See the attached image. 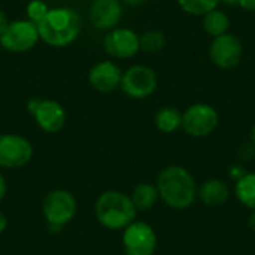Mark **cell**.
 <instances>
[{
	"instance_id": "6da1fadb",
	"label": "cell",
	"mask_w": 255,
	"mask_h": 255,
	"mask_svg": "<svg viewBox=\"0 0 255 255\" xmlns=\"http://www.w3.org/2000/svg\"><path fill=\"white\" fill-rule=\"evenodd\" d=\"M155 187L160 199L172 209H188L197 199L196 181L182 166L164 167L157 176Z\"/></svg>"
},
{
	"instance_id": "7a4b0ae2",
	"label": "cell",
	"mask_w": 255,
	"mask_h": 255,
	"mask_svg": "<svg viewBox=\"0 0 255 255\" xmlns=\"http://www.w3.org/2000/svg\"><path fill=\"white\" fill-rule=\"evenodd\" d=\"M81 16L70 7L49 9L46 16L37 24L39 39L54 48L67 46L81 33Z\"/></svg>"
},
{
	"instance_id": "3957f363",
	"label": "cell",
	"mask_w": 255,
	"mask_h": 255,
	"mask_svg": "<svg viewBox=\"0 0 255 255\" xmlns=\"http://www.w3.org/2000/svg\"><path fill=\"white\" fill-rule=\"evenodd\" d=\"M94 214L100 226L109 230H124L136 220L137 209L130 196L109 190L102 193L94 205Z\"/></svg>"
},
{
	"instance_id": "277c9868",
	"label": "cell",
	"mask_w": 255,
	"mask_h": 255,
	"mask_svg": "<svg viewBox=\"0 0 255 255\" xmlns=\"http://www.w3.org/2000/svg\"><path fill=\"white\" fill-rule=\"evenodd\" d=\"M76 211V199L67 190H52L43 197L42 214L51 229L61 230L75 218Z\"/></svg>"
},
{
	"instance_id": "5b68a950",
	"label": "cell",
	"mask_w": 255,
	"mask_h": 255,
	"mask_svg": "<svg viewBox=\"0 0 255 255\" xmlns=\"http://www.w3.org/2000/svg\"><path fill=\"white\" fill-rule=\"evenodd\" d=\"M39 40L37 25L28 19L9 21L6 28L0 34V45L3 49L21 54L33 49Z\"/></svg>"
},
{
	"instance_id": "8992f818",
	"label": "cell",
	"mask_w": 255,
	"mask_h": 255,
	"mask_svg": "<svg viewBox=\"0 0 255 255\" xmlns=\"http://www.w3.org/2000/svg\"><path fill=\"white\" fill-rule=\"evenodd\" d=\"M120 88L131 99H146L157 90V75L148 66H131L123 72Z\"/></svg>"
},
{
	"instance_id": "52a82bcc",
	"label": "cell",
	"mask_w": 255,
	"mask_h": 255,
	"mask_svg": "<svg viewBox=\"0 0 255 255\" xmlns=\"http://www.w3.org/2000/svg\"><path fill=\"white\" fill-rule=\"evenodd\" d=\"M220 123L215 108L206 103H194L182 114L184 131L193 137H205L211 134Z\"/></svg>"
},
{
	"instance_id": "ba28073f",
	"label": "cell",
	"mask_w": 255,
	"mask_h": 255,
	"mask_svg": "<svg viewBox=\"0 0 255 255\" xmlns=\"http://www.w3.org/2000/svg\"><path fill=\"white\" fill-rule=\"evenodd\" d=\"M28 114L34 118L36 124L45 133H57L64 127L66 111L55 100H43L33 97L27 103Z\"/></svg>"
},
{
	"instance_id": "9c48e42d",
	"label": "cell",
	"mask_w": 255,
	"mask_h": 255,
	"mask_svg": "<svg viewBox=\"0 0 255 255\" xmlns=\"http://www.w3.org/2000/svg\"><path fill=\"white\" fill-rule=\"evenodd\" d=\"M33 157V145L19 134H0V167L19 169L30 163Z\"/></svg>"
},
{
	"instance_id": "30bf717a",
	"label": "cell",
	"mask_w": 255,
	"mask_h": 255,
	"mask_svg": "<svg viewBox=\"0 0 255 255\" xmlns=\"http://www.w3.org/2000/svg\"><path fill=\"white\" fill-rule=\"evenodd\" d=\"M123 247L127 255H152L157 248V235L149 224L133 221L124 229Z\"/></svg>"
},
{
	"instance_id": "8fae6325",
	"label": "cell",
	"mask_w": 255,
	"mask_h": 255,
	"mask_svg": "<svg viewBox=\"0 0 255 255\" xmlns=\"http://www.w3.org/2000/svg\"><path fill=\"white\" fill-rule=\"evenodd\" d=\"M244 55V46L241 40L232 34L224 33L221 36L214 37L209 46V58L211 61L223 70H229L236 67Z\"/></svg>"
},
{
	"instance_id": "7c38bea8",
	"label": "cell",
	"mask_w": 255,
	"mask_h": 255,
	"mask_svg": "<svg viewBox=\"0 0 255 255\" xmlns=\"http://www.w3.org/2000/svg\"><path fill=\"white\" fill-rule=\"evenodd\" d=\"M105 52L114 58H131L140 51L139 34L131 28L115 27L103 39Z\"/></svg>"
},
{
	"instance_id": "4fadbf2b",
	"label": "cell",
	"mask_w": 255,
	"mask_h": 255,
	"mask_svg": "<svg viewBox=\"0 0 255 255\" xmlns=\"http://www.w3.org/2000/svg\"><path fill=\"white\" fill-rule=\"evenodd\" d=\"M90 22L99 30H112L123 18L120 0H94L90 6Z\"/></svg>"
},
{
	"instance_id": "5bb4252c",
	"label": "cell",
	"mask_w": 255,
	"mask_h": 255,
	"mask_svg": "<svg viewBox=\"0 0 255 255\" xmlns=\"http://www.w3.org/2000/svg\"><path fill=\"white\" fill-rule=\"evenodd\" d=\"M123 72L121 69L109 60L96 63L88 72L90 85L100 93H112L120 88Z\"/></svg>"
},
{
	"instance_id": "9a60e30c",
	"label": "cell",
	"mask_w": 255,
	"mask_h": 255,
	"mask_svg": "<svg viewBox=\"0 0 255 255\" xmlns=\"http://www.w3.org/2000/svg\"><path fill=\"white\" fill-rule=\"evenodd\" d=\"M197 196L208 206H221L229 200L230 188L221 179H208L197 190Z\"/></svg>"
},
{
	"instance_id": "2e32d148",
	"label": "cell",
	"mask_w": 255,
	"mask_h": 255,
	"mask_svg": "<svg viewBox=\"0 0 255 255\" xmlns=\"http://www.w3.org/2000/svg\"><path fill=\"white\" fill-rule=\"evenodd\" d=\"M130 199L137 211H149L158 202L160 194L154 184L140 182L133 188Z\"/></svg>"
},
{
	"instance_id": "e0dca14e",
	"label": "cell",
	"mask_w": 255,
	"mask_h": 255,
	"mask_svg": "<svg viewBox=\"0 0 255 255\" xmlns=\"http://www.w3.org/2000/svg\"><path fill=\"white\" fill-rule=\"evenodd\" d=\"M229 27H230L229 15L218 7H215L211 12L203 15V30L211 37H217V36L227 33Z\"/></svg>"
},
{
	"instance_id": "ac0fdd59",
	"label": "cell",
	"mask_w": 255,
	"mask_h": 255,
	"mask_svg": "<svg viewBox=\"0 0 255 255\" xmlns=\"http://www.w3.org/2000/svg\"><path fill=\"white\" fill-rule=\"evenodd\" d=\"M154 121L161 133H173L182 127V114L173 106H164L155 114Z\"/></svg>"
},
{
	"instance_id": "d6986e66",
	"label": "cell",
	"mask_w": 255,
	"mask_h": 255,
	"mask_svg": "<svg viewBox=\"0 0 255 255\" xmlns=\"http://www.w3.org/2000/svg\"><path fill=\"white\" fill-rule=\"evenodd\" d=\"M235 194L244 206L255 211V173L247 172L239 181H236Z\"/></svg>"
},
{
	"instance_id": "ffe728a7",
	"label": "cell",
	"mask_w": 255,
	"mask_h": 255,
	"mask_svg": "<svg viewBox=\"0 0 255 255\" xmlns=\"http://www.w3.org/2000/svg\"><path fill=\"white\" fill-rule=\"evenodd\" d=\"M139 42H140V49L149 54H155L160 52L164 45H166V36L163 31L160 30H148L143 34L139 36Z\"/></svg>"
},
{
	"instance_id": "44dd1931",
	"label": "cell",
	"mask_w": 255,
	"mask_h": 255,
	"mask_svg": "<svg viewBox=\"0 0 255 255\" xmlns=\"http://www.w3.org/2000/svg\"><path fill=\"white\" fill-rule=\"evenodd\" d=\"M178 3L184 12L196 16H203L205 13L218 7L220 0H178Z\"/></svg>"
},
{
	"instance_id": "7402d4cb",
	"label": "cell",
	"mask_w": 255,
	"mask_h": 255,
	"mask_svg": "<svg viewBox=\"0 0 255 255\" xmlns=\"http://www.w3.org/2000/svg\"><path fill=\"white\" fill-rule=\"evenodd\" d=\"M49 7L45 1L42 0H31L28 4H27V16H28V21H31L33 24H39L48 13Z\"/></svg>"
},
{
	"instance_id": "603a6c76",
	"label": "cell",
	"mask_w": 255,
	"mask_h": 255,
	"mask_svg": "<svg viewBox=\"0 0 255 255\" xmlns=\"http://www.w3.org/2000/svg\"><path fill=\"white\" fill-rule=\"evenodd\" d=\"M255 155V145L253 142H248V143H244L241 148H239V158L242 161H248L251 160Z\"/></svg>"
},
{
	"instance_id": "cb8c5ba5",
	"label": "cell",
	"mask_w": 255,
	"mask_h": 255,
	"mask_svg": "<svg viewBox=\"0 0 255 255\" xmlns=\"http://www.w3.org/2000/svg\"><path fill=\"white\" fill-rule=\"evenodd\" d=\"M245 173H247V170H245V167L241 166V164H235V166L230 169V176H232L235 181H239Z\"/></svg>"
},
{
	"instance_id": "d4e9b609",
	"label": "cell",
	"mask_w": 255,
	"mask_h": 255,
	"mask_svg": "<svg viewBox=\"0 0 255 255\" xmlns=\"http://www.w3.org/2000/svg\"><path fill=\"white\" fill-rule=\"evenodd\" d=\"M239 6L245 10H255V0H239Z\"/></svg>"
},
{
	"instance_id": "484cf974",
	"label": "cell",
	"mask_w": 255,
	"mask_h": 255,
	"mask_svg": "<svg viewBox=\"0 0 255 255\" xmlns=\"http://www.w3.org/2000/svg\"><path fill=\"white\" fill-rule=\"evenodd\" d=\"M6 179H4V176L0 173V202L3 200V197L6 196Z\"/></svg>"
},
{
	"instance_id": "4316f807",
	"label": "cell",
	"mask_w": 255,
	"mask_h": 255,
	"mask_svg": "<svg viewBox=\"0 0 255 255\" xmlns=\"http://www.w3.org/2000/svg\"><path fill=\"white\" fill-rule=\"evenodd\" d=\"M6 227H7V218L3 214V211H0V235L6 230Z\"/></svg>"
},
{
	"instance_id": "83f0119b",
	"label": "cell",
	"mask_w": 255,
	"mask_h": 255,
	"mask_svg": "<svg viewBox=\"0 0 255 255\" xmlns=\"http://www.w3.org/2000/svg\"><path fill=\"white\" fill-rule=\"evenodd\" d=\"M7 18H6V15L3 13V10H0V34H1V31L6 28V25H7Z\"/></svg>"
},
{
	"instance_id": "f1b7e54d",
	"label": "cell",
	"mask_w": 255,
	"mask_h": 255,
	"mask_svg": "<svg viewBox=\"0 0 255 255\" xmlns=\"http://www.w3.org/2000/svg\"><path fill=\"white\" fill-rule=\"evenodd\" d=\"M123 3H126L127 6H133V7H136V6H140V4H143L146 0H121Z\"/></svg>"
},
{
	"instance_id": "f546056e",
	"label": "cell",
	"mask_w": 255,
	"mask_h": 255,
	"mask_svg": "<svg viewBox=\"0 0 255 255\" xmlns=\"http://www.w3.org/2000/svg\"><path fill=\"white\" fill-rule=\"evenodd\" d=\"M248 226H250V229L255 232V211L251 212V215H250V218H248Z\"/></svg>"
},
{
	"instance_id": "4dcf8cb0",
	"label": "cell",
	"mask_w": 255,
	"mask_h": 255,
	"mask_svg": "<svg viewBox=\"0 0 255 255\" xmlns=\"http://www.w3.org/2000/svg\"><path fill=\"white\" fill-rule=\"evenodd\" d=\"M221 3H224V4H227V6H236V4H239V0H220Z\"/></svg>"
},
{
	"instance_id": "1f68e13d",
	"label": "cell",
	"mask_w": 255,
	"mask_h": 255,
	"mask_svg": "<svg viewBox=\"0 0 255 255\" xmlns=\"http://www.w3.org/2000/svg\"><path fill=\"white\" fill-rule=\"evenodd\" d=\"M250 137H251V142L255 145V124L253 126V128H251V133H250Z\"/></svg>"
}]
</instances>
